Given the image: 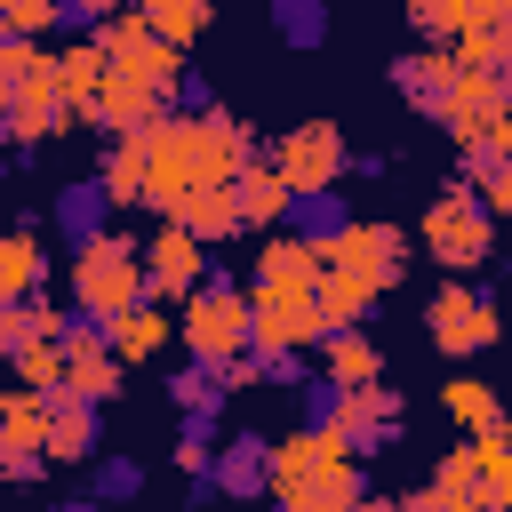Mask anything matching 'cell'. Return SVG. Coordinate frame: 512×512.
Returning a JSON list of instances; mask_svg holds the SVG:
<instances>
[{"label": "cell", "mask_w": 512, "mask_h": 512, "mask_svg": "<svg viewBox=\"0 0 512 512\" xmlns=\"http://www.w3.org/2000/svg\"><path fill=\"white\" fill-rule=\"evenodd\" d=\"M272 504H288V512H360L368 504L360 448L336 424H304V432L272 440Z\"/></svg>", "instance_id": "obj_1"}, {"label": "cell", "mask_w": 512, "mask_h": 512, "mask_svg": "<svg viewBox=\"0 0 512 512\" xmlns=\"http://www.w3.org/2000/svg\"><path fill=\"white\" fill-rule=\"evenodd\" d=\"M144 296H152L144 240H128V232H96V240L72 248V312L112 320V312H128V304H144Z\"/></svg>", "instance_id": "obj_2"}, {"label": "cell", "mask_w": 512, "mask_h": 512, "mask_svg": "<svg viewBox=\"0 0 512 512\" xmlns=\"http://www.w3.org/2000/svg\"><path fill=\"white\" fill-rule=\"evenodd\" d=\"M496 224H504V216L480 200V184H464V176H456V184L424 208L416 240H424V256H432L440 272H456V280H464V272H480V264L496 256Z\"/></svg>", "instance_id": "obj_3"}, {"label": "cell", "mask_w": 512, "mask_h": 512, "mask_svg": "<svg viewBox=\"0 0 512 512\" xmlns=\"http://www.w3.org/2000/svg\"><path fill=\"white\" fill-rule=\"evenodd\" d=\"M176 336H184V352H192V360H208V368H232L240 352H256L248 288H232V280H208V288H192V296L176 304Z\"/></svg>", "instance_id": "obj_4"}, {"label": "cell", "mask_w": 512, "mask_h": 512, "mask_svg": "<svg viewBox=\"0 0 512 512\" xmlns=\"http://www.w3.org/2000/svg\"><path fill=\"white\" fill-rule=\"evenodd\" d=\"M96 40H104V56H112V72H128L136 88H152V96H184V48L176 40H160L152 24H144V8H128V16H112V24H96Z\"/></svg>", "instance_id": "obj_5"}, {"label": "cell", "mask_w": 512, "mask_h": 512, "mask_svg": "<svg viewBox=\"0 0 512 512\" xmlns=\"http://www.w3.org/2000/svg\"><path fill=\"white\" fill-rule=\"evenodd\" d=\"M424 336H432V352H448V360H472V352H488L496 336H504V312H496V296H480L472 280H440V296L424 304Z\"/></svg>", "instance_id": "obj_6"}, {"label": "cell", "mask_w": 512, "mask_h": 512, "mask_svg": "<svg viewBox=\"0 0 512 512\" xmlns=\"http://www.w3.org/2000/svg\"><path fill=\"white\" fill-rule=\"evenodd\" d=\"M248 320H256V352H312L328 336L320 296L312 288H280V280H256L248 288Z\"/></svg>", "instance_id": "obj_7"}, {"label": "cell", "mask_w": 512, "mask_h": 512, "mask_svg": "<svg viewBox=\"0 0 512 512\" xmlns=\"http://www.w3.org/2000/svg\"><path fill=\"white\" fill-rule=\"evenodd\" d=\"M296 192H336V176L352 168V144L336 120H304V128H280V144L264 152Z\"/></svg>", "instance_id": "obj_8"}, {"label": "cell", "mask_w": 512, "mask_h": 512, "mask_svg": "<svg viewBox=\"0 0 512 512\" xmlns=\"http://www.w3.org/2000/svg\"><path fill=\"white\" fill-rule=\"evenodd\" d=\"M328 264L352 272V280H368L376 296H392L400 272H408V240L392 224H376V216H352L344 232H328Z\"/></svg>", "instance_id": "obj_9"}, {"label": "cell", "mask_w": 512, "mask_h": 512, "mask_svg": "<svg viewBox=\"0 0 512 512\" xmlns=\"http://www.w3.org/2000/svg\"><path fill=\"white\" fill-rule=\"evenodd\" d=\"M120 384H128V360L112 352L104 320H88V312H80V320H64V384H56V392H80V400H96V408H104Z\"/></svg>", "instance_id": "obj_10"}, {"label": "cell", "mask_w": 512, "mask_h": 512, "mask_svg": "<svg viewBox=\"0 0 512 512\" xmlns=\"http://www.w3.org/2000/svg\"><path fill=\"white\" fill-rule=\"evenodd\" d=\"M136 144H144V192H152V208L168 216V200L200 184V168H192V120H184V112H168V120L136 128Z\"/></svg>", "instance_id": "obj_11"}, {"label": "cell", "mask_w": 512, "mask_h": 512, "mask_svg": "<svg viewBox=\"0 0 512 512\" xmlns=\"http://www.w3.org/2000/svg\"><path fill=\"white\" fill-rule=\"evenodd\" d=\"M144 272H152V296H160V304H184L192 288H208V240L168 216V224L144 240Z\"/></svg>", "instance_id": "obj_12"}, {"label": "cell", "mask_w": 512, "mask_h": 512, "mask_svg": "<svg viewBox=\"0 0 512 512\" xmlns=\"http://www.w3.org/2000/svg\"><path fill=\"white\" fill-rule=\"evenodd\" d=\"M360 456H376V448H392L400 432H408V400L392 392V384H352L344 400H336V416H328Z\"/></svg>", "instance_id": "obj_13"}, {"label": "cell", "mask_w": 512, "mask_h": 512, "mask_svg": "<svg viewBox=\"0 0 512 512\" xmlns=\"http://www.w3.org/2000/svg\"><path fill=\"white\" fill-rule=\"evenodd\" d=\"M512 112V88H504V72H456V96H448V112H440V128H448V144H488L496 136V120Z\"/></svg>", "instance_id": "obj_14"}, {"label": "cell", "mask_w": 512, "mask_h": 512, "mask_svg": "<svg viewBox=\"0 0 512 512\" xmlns=\"http://www.w3.org/2000/svg\"><path fill=\"white\" fill-rule=\"evenodd\" d=\"M408 512H488V480H480V448H448L432 464V480L408 496Z\"/></svg>", "instance_id": "obj_15"}, {"label": "cell", "mask_w": 512, "mask_h": 512, "mask_svg": "<svg viewBox=\"0 0 512 512\" xmlns=\"http://www.w3.org/2000/svg\"><path fill=\"white\" fill-rule=\"evenodd\" d=\"M456 72H464V64H456L448 48H408V56L392 64V88H400V104H408V112L440 120V112H448V96H456Z\"/></svg>", "instance_id": "obj_16"}, {"label": "cell", "mask_w": 512, "mask_h": 512, "mask_svg": "<svg viewBox=\"0 0 512 512\" xmlns=\"http://www.w3.org/2000/svg\"><path fill=\"white\" fill-rule=\"evenodd\" d=\"M208 488H216V496H232V504H264V496H272V440H256V432H232V440L216 448V472H208Z\"/></svg>", "instance_id": "obj_17"}, {"label": "cell", "mask_w": 512, "mask_h": 512, "mask_svg": "<svg viewBox=\"0 0 512 512\" xmlns=\"http://www.w3.org/2000/svg\"><path fill=\"white\" fill-rule=\"evenodd\" d=\"M168 216H176L184 232H200L208 248H224V240H240V232H248V216H240V192H232V184H192V192H176V200H168Z\"/></svg>", "instance_id": "obj_18"}, {"label": "cell", "mask_w": 512, "mask_h": 512, "mask_svg": "<svg viewBox=\"0 0 512 512\" xmlns=\"http://www.w3.org/2000/svg\"><path fill=\"white\" fill-rule=\"evenodd\" d=\"M408 24H416L432 48H456V40L480 32V24H512V0H408Z\"/></svg>", "instance_id": "obj_19"}, {"label": "cell", "mask_w": 512, "mask_h": 512, "mask_svg": "<svg viewBox=\"0 0 512 512\" xmlns=\"http://www.w3.org/2000/svg\"><path fill=\"white\" fill-rule=\"evenodd\" d=\"M56 64H64V104H72V120H80V128H96V104H104V80H112L104 40H96V32H88V40H64V48H56Z\"/></svg>", "instance_id": "obj_20"}, {"label": "cell", "mask_w": 512, "mask_h": 512, "mask_svg": "<svg viewBox=\"0 0 512 512\" xmlns=\"http://www.w3.org/2000/svg\"><path fill=\"white\" fill-rule=\"evenodd\" d=\"M104 336H112V352L136 368V360H152V352H168V344H176V304L144 296V304H128V312H112V320H104Z\"/></svg>", "instance_id": "obj_21"}, {"label": "cell", "mask_w": 512, "mask_h": 512, "mask_svg": "<svg viewBox=\"0 0 512 512\" xmlns=\"http://www.w3.org/2000/svg\"><path fill=\"white\" fill-rule=\"evenodd\" d=\"M320 272H328V248H320L312 232H264V248H256V280L320 288Z\"/></svg>", "instance_id": "obj_22"}, {"label": "cell", "mask_w": 512, "mask_h": 512, "mask_svg": "<svg viewBox=\"0 0 512 512\" xmlns=\"http://www.w3.org/2000/svg\"><path fill=\"white\" fill-rule=\"evenodd\" d=\"M440 408H448V424H456L464 440H480V432H504V424H512L504 392H496V384H480V376H448V384H440Z\"/></svg>", "instance_id": "obj_23"}, {"label": "cell", "mask_w": 512, "mask_h": 512, "mask_svg": "<svg viewBox=\"0 0 512 512\" xmlns=\"http://www.w3.org/2000/svg\"><path fill=\"white\" fill-rule=\"evenodd\" d=\"M232 192H240V216H248V232H280V224L296 216V184H288L272 160H256V168H248Z\"/></svg>", "instance_id": "obj_24"}, {"label": "cell", "mask_w": 512, "mask_h": 512, "mask_svg": "<svg viewBox=\"0 0 512 512\" xmlns=\"http://www.w3.org/2000/svg\"><path fill=\"white\" fill-rule=\"evenodd\" d=\"M96 448H104L96 400H80V392H56V416H48V456H56V464H88Z\"/></svg>", "instance_id": "obj_25"}, {"label": "cell", "mask_w": 512, "mask_h": 512, "mask_svg": "<svg viewBox=\"0 0 512 512\" xmlns=\"http://www.w3.org/2000/svg\"><path fill=\"white\" fill-rule=\"evenodd\" d=\"M320 376L344 384V392H352V384H384V352H376L360 328H328V336H320Z\"/></svg>", "instance_id": "obj_26"}, {"label": "cell", "mask_w": 512, "mask_h": 512, "mask_svg": "<svg viewBox=\"0 0 512 512\" xmlns=\"http://www.w3.org/2000/svg\"><path fill=\"white\" fill-rule=\"evenodd\" d=\"M152 120H168V96L136 88L128 72H112V80H104V104H96V128H112V136H136V128H152Z\"/></svg>", "instance_id": "obj_27"}, {"label": "cell", "mask_w": 512, "mask_h": 512, "mask_svg": "<svg viewBox=\"0 0 512 512\" xmlns=\"http://www.w3.org/2000/svg\"><path fill=\"white\" fill-rule=\"evenodd\" d=\"M40 280H48V248H40V232H32V224H16V232L0 240V304L40 296Z\"/></svg>", "instance_id": "obj_28"}, {"label": "cell", "mask_w": 512, "mask_h": 512, "mask_svg": "<svg viewBox=\"0 0 512 512\" xmlns=\"http://www.w3.org/2000/svg\"><path fill=\"white\" fill-rule=\"evenodd\" d=\"M96 184H104V200H112V208H152V192H144V144H136V136H112V144H104Z\"/></svg>", "instance_id": "obj_29"}, {"label": "cell", "mask_w": 512, "mask_h": 512, "mask_svg": "<svg viewBox=\"0 0 512 512\" xmlns=\"http://www.w3.org/2000/svg\"><path fill=\"white\" fill-rule=\"evenodd\" d=\"M48 416H56V392L16 384V392L0 400V448H48Z\"/></svg>", "instance_id": "obj_30"}, {"label": "cell", "mask_w": 512, "mask_h": 512, "mask_svg": "<svg viewBox=\"0 0 512 512\" xmlns=\"http://www.w3.org/2000/svg\"><path fill=\"white\" fill-rule=\"evenodd\" d=\"M312 296H320V320H328V328H360V320H368V304H376V288H368V280H352V272H336V264L320 272V288H312Z\"/></svg>", "instance_id": "obj_31"}, {"label": "cell", "mask_w": 512, "mask_h": 512, "mask_svg": "<svg viewBox=\"0 0 512 512\" xmlns=\"http://www.w3.org/2000/svg\"><path fill=\"white\" fill-rule=\"evenodd\" d=\"M144 8V24L160 32V40H176V48H192L208 24H216V0H136Z\"/></svg>", "instance_id": "obj_32"}, {"label": "cell", "mask_w": 512, "mask_h": 512, "mask_svg": "<svg viewBox=\"0 0 512 512\" xmlns=\"http://www.w3.org/2000/svg\"><path fill=\"white\" fill-rule=\"evenodd\" d=\"M40 336H64V312H48L40 296L0 304V352H24V344H40Z\"/></svg>", "instance_id": "obj_33"}, {"label": "cell", "mask_w": 512, "mask_h": 512, "mask_svg": "<svg viewBox=\"0 0 512 512\" xmlns=\"http://www.w3.org/2000/svg\"><path fill=\"white\" fill-rule=\"evenodd\" d=\"M224 392H232V376H224V368H208V360H192V368H176V376H168V400H176L184 416H216V408H224Z\"/></svg>", "instance_id": "obj_34"}, {"label": "cell", "mask_w": 512, "mask_h": 512, "mask_svg": "<svg viewBox=\"0 0 512 512\" xmlns=\"http://www.w3.org/2000/svg\"><path fill=\"white\" fill-rule=\"evenodd\" d=\"M104 208H112V200H104V184H72V192L56 200L64 240H72V248H80V240H96V232H104Z\"/></svg>", "instance_id": "obj_35"}, {"label": "cell", "mask_w": 512, "mask_h": 512, "mask_svg": "<svg viewBox=\"0 0 512 512\" xmlns=\"http://www.w3.org/2000/svg\"><path fill=\"white\" fill-rule=\"evenodd\" d=\"M8 376L32 384V392H56V384H64V336H40V344L8 352Z\"/></svg>", "instance_id": "obj_36"}, {"label": "cell", "mask_w": 512, "mask_h": 512, "mask_svg": "<svg viewBox=\"0 0 512 512\" xmlns=\"http://www.w3.org/2000/svg\"><path fill=\"white\" fill-rule=\"evenodd\" d=\"M480 480H488V512H512V424L504 432H480Z\"/></svg>", "instance_id": "obj_37"}, {"label": "cell", "mask_w": 512, "mask_h": 512, "mask_svg": "<svg viewBox=\"0 0 512 512\" xmlns=\"http://www.w3.org/2000/svg\"><path fill=\"white\" fill-rule=\"evenodd\" d=\"M448 56L472 64V72H504V64H512V24H480V32H464Z\"/></svg>", "instance_id": "obj_38"}, {"label": "cell", "mask_w": 512, "mask_h": 512, "mask_svg": "<svg viewBox=\"0 0 512 512\" xmlns=\"http://www.w3.org/2000/svg\"><path fill=\"white\" fill-rule=\"evenodd\" d=\"M64 16H72V0H0V32H24V40L56 32Z\"/></svg>", "instance_id": "obj_39"}, {"label": "cell", "mask_w": 512, "mask_h": 512, "mask_svg": "<svg viewBox=\"0 0 512 512\" xmlns=\"http://www.w3.org/2000/svg\"><path fill=\"white\" fill-rule=\"evenodd\" d=\"M216 416H184V440H176V472L184 480H208L216 472V432H208Z\"/></svg>", "instance_id": "obj_40"}, {"label": "cell", "mask_w": 512, "mask_h": 512, "mask_svg": "<svg viewBox=\"0 0 512 512\" xmlns=\"http://www.w3.org/2000/svg\"><path fill=\"white\" fill-rule=\"evenodd\" d=\"M272 24L296 48H312V40H328V0H272Z\"/></svg>", "instance_id": "obj_41"}, {"label": "cell", "mask_w": 512, "mask_h": 512, "mask_svg": "<svg viewBox=\"0 0 512 512\" xmlns=\"http://www.w3.org/2000/svg\"><path fill=\"white\" fill-rule=\"evenodd\" d=\"M96 496H104V504H128V496H144V464H136V456H112V464H96Z\"/></svg>", "instance_id": "obj_42"}, {"label": "cell", "mask_w": 512, "mask_h": 512, "mask_svg": "<svg viewBox=\"0 0 512 512\" xmlns=\"http://www.w3.org/2000/svg\"><path fill=\"white\" fill-rule=\"evenodd\" d=\"M48 464H56L48 448H0V472H8V480H40Z\"/></svg>", "instance_id": "obj_43"}, {"label": "cell", "mask_w": 512, "mask_h": 512, "mask_svg": "<svg viewBox=\"0 0 512 512\" xmlns=\"http://www.w3.org/2000/svg\"><path fill=\"white\" fill-rule=\"evenodd\" d=\"M480 200H488L496 216H512V160H496V168L480 176Z\"/></svg>", "instance_id": "obj_44"}, {"label": "cell", "mask_w": 512, "mask_h": 512, "mask_svg": "<svg viewBox=\"0 0 512 512\" xmlns=\"http://www.w3.org/2000/svg\"><path fill=\"white\" fill-rule=\"evenodd\" d=\"M136 0H72V16H88V24H112V16H128Z\"/></svg>", "instance_id": "obj_45"}, {"label": "cell", "mask_w": 512, "mask_h": 512, "mask_svg": "<svg viewBox=\"0 0 512 512\" xmlns=\"http://www.w3.org/2000/svg\"><path fill=\"white\" fill-rule=\"evenodd\" d=\"M48 512H104V496H72V504H48Z\"/></svg>", "instance_id": "obj_46"}, {"label": "cell", "mask_w": 512, "mask_h": 512, "mask_svg": "<svg viewBox=\"0 0 512 512\" xmlns=\"http://www.w3.org/2000/svg\"><path fill=\"white\" fill-rule=\"evenodd\" d=\"M360 512H408V496H368Z\"/></svg>", "instance_id": "obj_47"}, {"label": "cell", "mask_w": 512, "mask_h": 512, "mask_svg": "<svg viewBox=\"0 0 512 512\" xmlns=\"http://www.w3.org/2000/svg\"><path fill=\"white\" fill-rule=\"evenodd\" d=\"M504 88H512V64H504Z\"/></svg>", "instance_id": "obj_48"}]
</instances>
